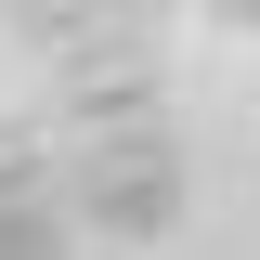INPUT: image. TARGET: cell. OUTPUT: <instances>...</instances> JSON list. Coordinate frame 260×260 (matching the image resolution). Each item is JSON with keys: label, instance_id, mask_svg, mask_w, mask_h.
I'll return each instance as SVG.
<instances>
[{"label": "cell", "instance_id": "cell-1", "mask_svg": "<svg viewBox=\"0 0 260 260\" xmlns=\"http://www.w3.org/2000/svg\"><path fill=\"white\" fill-rule=\"evenodd\" d=\"M182 208H195V169H182V143H169V130H117V143H91V156H78V221L117 234V247L182 234Z\"/></svg>", "mask_w": 260, "mask_h": 260}, {"label": "cell", "instance_id": "cell-2", "mask_svg": "<svg viewBox=\"0 0 260 260\" xmlns=\"http://www.w3.org/2000/svg\"><path fill=\"white\" fill-rule=\"evenodd\" d=\"M65 117L91 130V143H117V130H156V78H143V65H117V78H104V65H78V78H65Z\"/></svg>", "mask_w": 260, "mask_h": 260}, {"label": "cell", "instance_id": "cell-3", "mask_svg": "<svg viewBox=\"0 0 260 260\" xmlns=\"http://www.w3.org/2000/svg\"><path fill=\"white\" fill-rule=\"evenodd\" d=\"M0 260H78V234H65L52 208L26 195V208H0Z\"/></svg>", "mask_w": 260, "mask_h": 260}, {"label": "cell", "instance_id": "cell-4", "mask_svg": "<svg viewBox=\"0 0 260 260\" xmlns=\"http://www.w3.org/2000/svg\"><path fill=\"white\" fill-rule=\"evenodd\" d=\"M26 182H39V156H26V130H0V208H26Z\"/></svg>", "mask_w": 260, "mask_h": 260}]
</instances>
